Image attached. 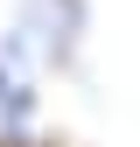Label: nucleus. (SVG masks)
Here are the masks:
<instances>
[{"label": "nucleus", "instance_id": "obj_1", "mask_svg": "<svg viewBox=\"0 0 140 147\" xmlns=\"http://www.w3.org/2000/svg\"><path fill=\"white\" fill-rule=\"evenodd\" d=\"M7 91H14V84H7V70H0V98H7Z\"/></svg>", "mask_w": 140, "mask_h": 147}, {"label": "nucleus", "instance_id": "obj_2", "mask_svg": "<svg viewBox=\"0 0 140 147\" xmlns=\"http://www.w3.org/2000/svg\"><path fill=\"white\" fill-rule=\"evenodd\" d=\"M0 147H7V140H0Z\"/></svg>", "mask_w": 140, "mask_h": 147}]
</instances>
